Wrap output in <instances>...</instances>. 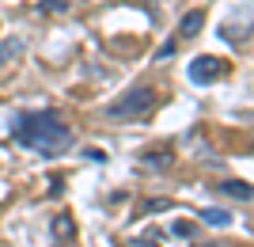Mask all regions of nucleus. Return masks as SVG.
Returning <instances> with one entry per match:
<instances>
[{
    "mask_svg": "<svg viewBox=\"0 0 254 247\" xmlns=\"http://www.w3.org/2000/svg\"><path fill=\"white\" fill-rule=\"evenodd\" d=\"M220 38L228 46H235V50H247V46H251V11L243 8V19H239V23H235V19L220 23Z\"/></svg>",
    "mask_w": 254,
    "mask_h": 247,
    "instance_id": "20e7f679",
    "label": "nucleus"
},
{
    "mask_svg": "<svg viewBox=\"0 0 254 247\" xmlns=\"http://www.w3.org/2000/svg\"><path fill=\"white\" fill-rule=\"evenodd\" d=\"M23 50H27V38H19V34H11V38H0V69H4L11 57H19Z\"/></svg>",
    "mask_w": 254,
    "mask_h": 247,
    "instance_id": "423d86ee",
    "label": "nucleus"
},
{
    "mask_svg": "<svg viewBox=\"0 0 254 247\" xmlns=\"http://www.w3.org/2000/svg\"><path fill=\"white\" fill-rule=\"evenodd\" d=\"M186 76H190V84L209 87V84H216V80L228 76V61H224V57H212V54H201V57H193V61L186 65Z\"/></svg>",
    "mask_w": 254,
    "mask_h": 247,
    "instance_id": "7ed1b4c3",
    "label": "nucleus"
},
{
    "mask_svg": "<svg viewBox=\"0 0 254 247\" xmlns=\"http://www.w3.org/2000/svg\"><path fill=\"white\" fill-rule=\"evenodd\" d=\"M205 27V11H186V15H182L179 19V34H175V38H197V31H201Z\"/></svg>",
    "mask_w": 254,
    "mask_h": 247,
    "instance_id": "39448f33",
    "label": "nucleus"
},
{
    "mask_svg": "<svg viewBox=\"0 0 254 247\" xmlns=\"http://www.w3.org/2000/svg\"><path fill=\"white\" fill-rule=\"evenodd\" d=\"M220 190L232 194V198H239V202H251V186H247V183H224Z\"/></svg>",
    "mask_w": 254,
    "mask_h": 247,
    "instance_id": "6e6552de",
    "label": "nucleus"
},
{
    "mask_svg": "<svg viewBox=\"0 0 254 247\" xmlns=\"http://www.w3.org/2000/svg\"><path fill=\"white\" fill-rule=\"evenodd\" d=\"M34 11H38V15H64V11H68V0H42Z\"/></svg>",
    "mask_w": 254,
    "mask_h": 247,
    "instance_id": "0eeeda50",
    "label": "nucleus"
},
{
    "mask_svg": "<svg viewBox=\"0 0 254 247\" xmlns=\"http://www.w3.org/2000/svg\"><path fill=\"white\" fill-rule=\"evenodd\" d=\"M152 107H156V91H152L148 84H133L126 95H118L114 103H106V118H122V122L144 118Z\"/></svg>",
    "mask_w": 254,
    "mask_h": 247,
    "instance_id": "f03ea898",
    "label": "nucleus"
},
{
    "mask_svg": "<svg viewBox=\"0 0 254 247\" xmlns=\"http://www.w3.org/2000/svg\"><path fill=\"white\" fill-rule=\"evenodd\" d=\"M175 46H179V38H167V42L159 46V57H171V54H175Z\"/></svg>",
    "mask_w": 254,
    "mask_h": 247,
    "instance_id": "1a4fd4ad",
    "label": "nucleus"
},
{
    "mask_svg": "<svg viewBox=\"0 0 254 247\" xmlns=\"http://www.w3.org/2000/svg\"><path fill=\"white\" fill-rule=\"evenodd\" d=\"M11 141L42 160H53L72 149V126H64L57 110H23L11 118Z\"/></svg>",
    "mask_w": 254,
    "mask_h": 247,
    "instance_id": "f257e3e1",
    "label": "nucleus"
}]
</instances>
